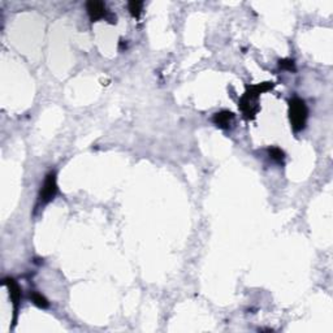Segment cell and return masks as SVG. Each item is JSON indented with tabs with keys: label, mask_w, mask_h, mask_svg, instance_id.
I'll return each mask as SVG.
<instances>
[{
	"label": "cell",
	"mask_w": 333,
	"mask_h": 333,
	"mask_svg": "<svg viewBox=\"0 0 333 333\" xmlns=\"http://www.w3.org/2000/svg\"><path fill=\"white\" fill-rule=\"evenodd\" d=\"M275 87L274 82H261V84L254 85V86L247 87L246 93L240 100V109L246 118H254L259 111L258 99L260 94L265 93L268 90H272Z\"/></svg>",
	"instance_id": "1"
},
{
	"label": "cell",
	"mask_w": 333,
	"mask_h": 333,
	"mask_svg": "<svg viewBox=\"0 0 333 333\" xmlns=\"http://www.w3.org/2000/svg\"><path fill=\"white\" fill-rule=\"evenodd\" d=\"M308 117V109L305 100L299 98H292L289 100V120L294 131H301L305 129Z\"/></svg>",
	"instance_id": "2"
},
{
	"label": "cell",
	"mask_w": 333,
	"mask_h": 333,
	"mask_svg": "<svg viewBox=\"0 0 333 333\" xmlns=\"http://www.w3.org/2000/svg\"><path fill=\"white\" fill-rule=\"evenodd\" d=\"M57 194V181H56V173L55 172H50L46 174V178L43 181V185L41 186L39 194H38L37 201V209H41L47 203H50L51 201L56 196Z\"/></svg>",
	"instance_id": "3"
},
{
	"label": "cell",
	"mask_w": 333,
	"mask_h": 333,
	"mask_svg": "<svg viewBox=\"0 0 333 333\" xmlns=\"http://www.w3.org/2000/svg\"><path fill=\"white\" fill-rule=\"evenodd\" d=\"M86 10L87 15H89V17H90L93 22L104 19L111 22V24H116V16L107 11L106 4L103 3V2H94V0L87 2Z\"/></svg>",
	"instance_id": "4"
},
{
	"label": "cell",
	"mask_w": 333,
	"mask_h": 333,
	"mask_svg": "<svg viewBox=\"0 0 333 333\" xmlns=\"http://www.w3.org/2000/svg\"><path fill=\"white\" fill-rule=\"evenodd\" d=\"M4 285L10 290V296L15 306V314H17L20 302H21V288L16 283L15 279H4Z\"/></svg>",
	"instance_id": "5"
},
{
	"label": "cell",
	"mask_w": 333,
	"mask_h": 333,
	"mask_svg": "<svg viewBox=\"0 0 333 333\" xmlns=\"http://www.w3.org/2000/svg\"><path fill=\"white\" fill-rule=\"evenodd\" d=\"M212 121H214V124H215L218 128L229 129L234 121V115L232 112H229V111H221V112H218L214 115Z\"/></svg>",
	"instance_id": "6"
},
{
	"label": "cell",
	"mask_w": 333,
	"mask_h": 333,
	"mask_svg": "<svg viewBox=\"0 0 333 333\" xmlns=\"http://www.w3.org/2000/svg\"><path fill=\"white\" fill-rule=\"evenodd\" d=\"M30 299H31V302L34 303L35 306H38V307L47 308V307H48V306H50V302L47 301L46 297L42 296L41 293L31 292L30 293Z\"/></svg>",
	"instance_id": "7"
},
{
	"label": "cell",
	"mask_w": 333,
	"mask_h": 333,
	"mask_svg": "<svg viewBox=\"0 0 333 333\" xmlns=\"http://www.w3.org/2000/svg\"><path fill=\"white\" fill-rule=\"evenodd\" d=\"M268 153H270V158H271L274 162L276 163H283L284 159H285V154H284V151L281 149H279V147H272V149L268 150Z\"/></svg>",
	"instance_id": "8"
},
{
	"label": "cell",
	"mask_w": 333,
	"mask_h": 333,
	"mask_svg": "<svg viewBox=\"0 0 333 333\" xmlns=\"http://www.w3.org/2000/svg\"><path fill=\"white\" fill-rule=\"evenodd\" d=\"M142 7H144L142 2H129L128 4V8L133 17H140L141 12H142Z\"/></svg>",
	"instance_id": "9"
},
{
	"label": "cell",
	"mask_w": 333,
	"mask_h": 333,
	"mask_svg": "<svg viewBox=\"0 0 333 333\" xmlns=\"http://www.w3.org/2000/svg\"><path fill=\"white\" fill-rule=\"evenodd\" d=\"M279 66L281 69H285V71H290V72H294L296 71V65H294V61L292 59H283L279 61Z\"/></svg>",
	"instance_id": "10"
}]
</instances>
